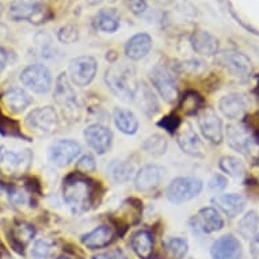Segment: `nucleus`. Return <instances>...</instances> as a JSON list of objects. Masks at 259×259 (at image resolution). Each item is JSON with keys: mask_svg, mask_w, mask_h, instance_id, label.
<instances>
[{"mask_svg": "<svg viewBox=\"0 0 259 259\" xmlns=\"http://www.w3.org/2000/svg\"><path fill=\"white\" fill-rule=\"evenodd\" d=\"M80 144L72 139H63L55 141L49 148V160L57 167L71 164L80 155Z\"/></svg>", "mask_w": 259, "mask_h": 259, "instance_id": "15", "label": "nucleus"}, {"mask_svg": "<svg viewBox=\"0 0 259 259\" xmlns=\"http://www.w3.org/2000/svg\"><path fill=\"white\" fill-rule=\"evenodd\" d=\"M7 60H9L7 52L3 48H0V76H2V73L5 71L6 65H7Z\"/></svg>", "mask_w": 259, "mask_h": 259, "instance_id": "47", "label": "nucleus"}, {"mask_svg": "<svg viewBox=\"0 0 259 259\" xmlns=\"http://www.w3.org/2000/svg\"><path fill=\"white\" fill-rule=\"evenodd\" d=\"M179 69L183 71V72L190 73V75H198L205 69V63L196 59L187 60V61H183L182 64H179Z\"/></svg>", "mask_w": 259, "mask_h": 259, "instance_id": "41", "label": "nucleus"}, {"mask_svg": "<svg viewBox=\"0 0 259 259\" xmlns=\"http://www.w3.org/2000/svg\"><path fill=\"white\" fill-rule=\"evenodd\" d=\"M95 27L103 33H114L119 27V14L114 9L101 10L94 19Z\"/></svg>", "mask_w": 259, "mask_h": 259, "instance_id": "30", "label": "nucleus"}, {"mask_svg": "<svg viewBox=\"0 0 259 259\" xmlns=\"http://www.w3.org/2000/svg\"><path fill=\"white\" fill-rule=\"evenodd\" d=\"M35 230L34 227L29 223H17V224L13 225L11 228V235H10V240L13 243L14 248L19 252H23V248H25L31 239L34 238Z\"/></svg>", "mask_w": 259, "mask_h": 259, "instance_id": "28", "label": "nucleus"}, {"mask_svg": "<svg viewBox=\"0 0 259 259\" xmlns=\"http://www.w3.org/2000/svg\"><path fill=\"white\" fill-rule=\"evenodd\" d=\"M178 145L182 149L183 153L193 157H204L205 156V145L200 136L197 135L193 127L187 123L179 131L178 133Z\"/></svg>", "mask_w": 259, "mask_h": 259, "instance_id": "20", "label": "nucleus"}, {"mask_svg": "<svg viewBox=\"0 0 259 259\" xmlns=\"http://www.w3.org/2000/svg\"><path fill=\"white\" fill-rule=\"evenodd\" d=\"M212 204L216 206L217 210L224 213L228 219H235L246 208V198L236 193L220 194V196L213 197Z\"/></svg>", "mask_w": 259, "mask_h": 259, "instance_id": "21", "label": "nucleus"}, {"mask_svg": "<svg viewBox=\"0 0 259 259\" xmlns=\"http://www.w3.org/2000/svg\"><path fill=\"white\" fill-rule=\"evenodd\" d=\"M204 189V182L196 177H178L171 181L166 196L172 204H183L194 200Z\"/></svg>", "mask_w": 259, "mask_h": 259, "instance_id": "4", "label": "nucleus"}, {"mask_svg": "<svg viewBox=\"0 0 259 259\" xmlns=\"http://www.w3.org/2000/svg\"><path fill=\"white\" fill-rule=\"evenodd\" d=\"M126 5L135 15H141L147 11V0H126Z\"/></svg>", "mask_w": 259, "mask_h": 259, "instance_id": "44", "label": "nucleus"}, {"mask_svg": "<svg viewBox=\"0 0 259 259\" xmlns=\"http://www.w3.org/2000/svg\"><path fill=\"white\" fill-rule=\"evenodd\" d=\"M59 259H68V258H59Z\"/></svg>", "mask_w": 259, "mask_h": 259, "instance_id": "51", "label": "nucleus"}, {"mask_svg": "<svg viewBox=\"0 0 259 259\" xmlns=\"http://www.w3.org/2000/svg\"><path fill=\"white\" fill-rule=\"evenodd\" d=\"M98 72V63L91 56H79L69 61V80L77 87H87Z\"/></svg>", "mask_w": 259, "mask_h": 259, "instance_id": "11", "label": "nucleus"}, {"mask_svg": "<svg viewBox=\"0 0 259 259\" xmlns=\"http://www.w3.org/2000/svg\"><path fill=\"white\" fill-rule=\"evenodd\" d=\"M22 84L35 94H47L53 84L52 72L44 64H31L21 73Z\"/></svg>", "mask_w": 259, "mask_h": 259, "instance_id": "9", "label": "nucleus"}, {"mask_svg": "<svg viewBox=\"0 0 259 259\" xmlns=\"http://www.w3.org/2000/svg\"><path fill=\"white\" fill-rule=\"evenodd\" d=\"M228 185V179L225 178L223 174H216L213 175L212 178L209 179L208 187L213 191H221L224 190L225 187Z\"/></svg>", "mask_w": 259, "mask_h": 259, "instance_id": "43", "label": "nucleus"}, {"mask_svg": "<svg viewBox=\"0 0 259 259\" xmlns=\"http://www.w3.org/2000/svg\"><path fill=\"white\" fill-rule=\"evenodd\" d=\"M193 51L201 56H216L220 49V41L213 34L205 30H196L190 37Z\"/></svg>", "mask_w": 259, "mask_h": 259, "instance_id": "22", "label": "nucleus"}, {"mask_svg": "<svg viewBox=\"0 0 259 259\" xmlns=\"http://www.w3.org/2000/svg\"><path fill=\"white\" fill-rule=\"evenodd\" d=\"M198 127L202 136L212 144H221L224 140L223 121L212 107H202L198 113Z\"/></svg>", "mask_w": 259, "mask_h": 259, "instance_id": "13", "label": "nucleus"}, {"mask_svg": "<svg viewBox=\"0 0 259 259\" xmlns=\"http://www.w3.org/2000/svg\"><path fill=\"white\" fill-rule=\"evenodd\" d=\"M157 125L163 129H166L168 133H175L181 126V119H179L178 115H167L164 118H161Z\"/></svg>", "mask_w": 259, "mask_h": 259, "instance_id": "42", "label": "nucleus"}, {"mask_svg": "<svg viewBox=\"0 0 259 259\" xmlns=\"http://www.w3.org/2000/svg\"><path fill=\"white\" fill-rule=\"evenodd\" d=\"M105 81L111 93L125 102H133L140 94L141 83L133 65L113 64L105 73Z\"/></svg>", "mask_w": 259, "mask_h": 259, "instance_id": "1", "label": "nucleus"}, {"mask_svg": "<svg viewBox=\"0 0 259 259\" xmlns=\"http://www.w3.org/2000/svg\"><path fill=\"white\" fill-rule=\"evenodd\" d=\"M53 251L52 243L47 239H39L33 244L31 248V256L33 259H49Z\"/></svg>", "mask_w": 259, "mask_h": 259, "instance_id": "37", "label": "nucleus"}, {"mask_svg": "<svg viewBox=\"0 0 259 259\" xmlns=\"http://www.w3.org/2000/svg\"><path fill=\"white\" fill-rule=\"evenodd\" d=\"M113 119H114L115 127L119 132L127 136H133L136 135L139 131V118L136 114L131 111L129 109H123V107H117L113 113Z\"/></svg>", "mask_w": 259, "mask_h": 259, "instance_id": "25", "label": "nucleus"}, {"mask_svg": "<svg viewBox=\"0 0 259 259\" xmlns=\"http://www.w3.org/2000/svg\"><path fill=\"white\" fill-rule=\"evenodd\" d=\"M217 64L225 68L232 76L247 77L252 73V61L248 56L242 52L225 51L223 53H217Z\"/></svg>", "mask_w": 259, "mask_h": 259, "instance_id": "12", "label": "nucleus"}, {"mask_svg": "<svg viewBox=\"0 0 259 259\" xmlns=\"http://www.w3.org/2000/svg\"><path fill=\"white\" fill-rule=\"evenodd\" d=\"M0 193H2V185H0Z\"/></svg>", "mask_w": 259, "mask_h": 259, "instance_id": "50", "label": "nucleus"}, {"mask_svg": "<svg viewBox=\"0 0 259 259\" xmlns=\"http://www.w3.org/2000/svg\"><path fill=\"white\" fill-rule=\"evenodd\" d=\"M83 136L90 148L98 155H105L113 145V133L109 127L99 122L85 127Z\"/></svg>", "mask_w": 259, "mask_h": 259, "instance_id": "16", "label": "nucleus"}, {"mask_svg": "<svg viewBox=\"0 0 259 259\" xmlns=\"http://www.w3.org/2000/svg\"><path fill=\"white\" fill-rule=\"evenodd\" d=\"M26 123L35 133L49 136L59 129L60 121L55 107L44 106L31 111L26 118Z\"/></svg>", "mask_w": 259, "mask_h": 259, "instance_id": "10", "label": "nucleus"}, {"mask_svg": "<svg viewBox=\"0 0 259 259\" xmlns=\"http://www.w3.org/2000/svg\"><path fill=\"white\" fill-rule=\"evenodd\" d=\"M57 38L63 44H73L79 39V29L73 25H65L59 30Z\"/></svg>", "mask_w": 259, "mask_h": 259, "instance_id": "38", "label": "nucleus"}, {"mask_svg": "<svg viewBox=\"0 0 259 259\" xmlns=\"http://www.w3.org/2000/svg\"><path fill=\"white\" fill-rule=\"evenodd\" d=\"M97 170V161H95V157L91 153H85L83 156L77 160L76 163V172H80V174H90V172H94Z\"/></svg>", "mask_w": 259, "mask_h": 259, "instance_id": "39", "label": "nucleus"}, {"mask_svg": "<svg viewBox=\"0 0 259 259\" xmlns=\"http://www.w3.org/2000/svg\"><path fill=\"white\" fill-rule=\"evenodd\" d=\"M55 102L67 121L69 122L79 121L81 114L80 101L77 98L76 91L73 90L67 73H60L56 79Z\"/></svg>", "mask_w": 259, "mask_h": 259, "instance_id": "3", "label": "nucleus"}, {"mask_svg": "<svg viewBox=\"0 0 259 259\" xmlns=\"http://www.w3.org/2000/svg\"><path fill=\"white\" fill-rule=\"evenodd\" d=\"M255 93H256V95L259 97V75L256 76V87H255Z\"/></svg>", "mask_w": 259, "mask_h": 259, "instance_id": "48", "label": "nucleus"}, {"mask_svg": "<svg viewBox=\"0 0 259 259\" xmlns=\"http://www.w3.org/2000/svg\"><path fill=\"white\" fill-rule=\"evenodd\" d=\"M3 102L13 114H21L30 106L31 97L25 90L11 89L3 95Z\"/></svg>", "mask_w": 259, "mask_h": 259, "instance_id": "27", "label": "nucleus"}, {"mask_svg": "<svg viewBox=\"0 0 259 259\" xmlns=\"http://www.w3.org/2000/svg\"><path fill=\"white\" fill-rule=\"evenodd\" d=\"M141 94V105H143V110L148 117H152L159 111V102H157L156 97L148 85L145 83H141L140 87Z\"/></svg>", "mask_w": 259, "mask_h": 259, "instance_id": "35", "label": "nucleus"}, {"mask_svg": "<svg viewBox=\"0 0 259 259\" xmlns=\"http://www.w3.org/2000/svg\"><path fill=\"white\" fill-rule=\"evenodd\" d=\"M131 247L141 259H151L153 254V238L148 231H139L132 236Z\"/></svg>", "mask_w": 259, "mask_h": 259, "instance_id": "29", "label": "nucleus"}, {"mask_svg": "<svg viewBox=\"0 0 259 259\" xmlns=\"http://www.w3.org/2000/svg\"><path fill=\"white\" fill-rule=\"evenodd\" d=\"M152 49V37L147 33L135 34L125 45V55L129 60L137 61L144 59Z\"/></svg>", "mask_w": 259, "mask_h": 259, "instance_id": "23", "label": "nucleus"}, {"mask_svg": "<svg viewBox=\"0 0 259 259\" xmlns=\"http://www.w3.org/2000/svg\"><path fill=\"white\" fill-rule=\"evenodd\" d=\"M167 147H168L167 139L164 136H161V135H152L148 139H145V141L143 143V151L155 157L164 155L167 151Z\"/></svg>", "mask_w": 259, "mask_h": 259, "instance_id": "34", "label": "nucleus"}, {"mask_svg": "<svg viewBox=\"0 0 259 259\" xmlns=\"http://www.w3.org/2000/svg\"><path fill=\"white\" fill-rule=\"evenodd\" d=\"M93 259H127L126 255L123 254L121 250H111L105 251V252H99V254L94 255Z\"/></svg>", "mask_w": 259, "mask_h": 259, "instance_id": "45", "label": "nucleus"}, {"mask_svg": "<svg viewBox=\"0 0 259 259\" xmlns=\"http://www.w3.org/2000/svg\"><path fill=\"white\" fill-rule=\"evenodd\" d=\"M33 155L30 149L22 152L10 151L7 147H0V172L10 177H22L30 168Z\"/></svg>", "mask_w": 259, "mask_h": 259, "instance_id": "7", "label": "nucleus"}, {"mask_svg": "<svg viewBox=\"0 0 259 259\" xmlns=\"http://www.w3.org/2000/svg\"><path fill=\"white\" fill-rule=\"evenodd\" d=\"M95 186L84 174L72 172L64 178L63 198L73 213H81L93 205Z\"/></svg>", "mask_w": 259, "mask_h": 259, "instance_id": "2", "label": "nucleus"}, {"mask_svg": "<svg viewBox=\"0 0 259 259\" xmlns=\"http://www.w3.org/2000/svg\"><path fill=\"white\" fill-rule=\"evenodd\" d=\"M114 239L113 230L107 225H101L97 227L89 234L81 236V244L90 250H97V248H102V247L109 246Z\"/></svg>", "mask_w": 259, "mask_h": 259, "instance_id": "24", "label": "nucleus"}, {"mask_svg": "<svg viewBox=\"0 0 259 259\" xmlns=\"http://www.w3.org/2000/svg\"><path fill=\"white\" fill-rule=\"evenodd\" d=\"M204 105V99L197 91H186L183 94L179 109L185 113V115H194L198 114Z\"/></svg>", "mask_w": 259, "mask_h": 259, "instance_id": "33", "label": "nucleus"}, {"mask_svg": "<svg viewBox=\"0 0 259 259\" xmlns=\"http://www.w3.org/2000/svg\"><path fill=\"white\" fill-rule=\"evenodd\" d=\"M259 216L255 210L247 212L244 216L239 220L238 232L244 240H251L255 235L258 234Z\"/></svg>", "mask_w": 259, "mask_h": 259, "instance_id": "31", "label": "nucleus"}, {"mask_svg": "<svg viewBox=\"0 0 259 259\" xmlns=\"http://www.w3.org/2000/svg\"><path fill=\"white\" fill-rule=\"evenodd\" d=\"M219 167L225 175L232 177V178H242L243 175L246 174V164L239 157L231 156V155L221 157L219 161Z\"/></svg>", "mask_w": 259, "mask_h": 259, "instance_id": "32", "label": "nucleus"}, {"mask_svg": "<svg viewBox=\"0 0 259 259\" xmlns=\"http://www.w3.org/2000/svg\"><path fill=\"white\" fill-rule=\"evenodd\" d=\"M2 13H3V6L0 3V17H2Z\"/></svg>", "mask_w": 259, "mask_h": 259, "instance_id": "49", "label": "nucleus"}, {"mask_svg": "<svg viewBox=\"0 0 259 259\" xmlns=\"http://www.w3.org/2000/svg\"><path fill=\"white\" fill-rule=\"evenodd\" d=\"M250 254L252 259H259V232L251 239Z\"/></svg>", "mask_w": 259, "mask_h": 259, "instance_id": "46", "label": "nucleus"}, {"mask_svg": "<svg viewBox=\"0 0 259 259\" xmlns=\"http://www.w3.org/2000/svg\"><path fill=\"white\" fill-rule=\"evenodd\" d=\"M190 225L196 234H212V232L223 230L224 219L216 208L208 206V208L200 209L197 214L191 217Z\"/></svg>", "mask_w": 259, "mask_h": 259, "instance_id": "14", "label": "nucleus"}, {"mask_svg": "<svg viewBox=\"0 0 259 259\" xmlns=\"http://www.w3.org/2000/svg\"><path fill=\"white\" fill-rule=\"evenodd\" d=\"M213 259H240L242 258V243L234 235H224L213 243L210 247Z\"/></svg>", "mask_w": 259, "mask_h": 259, "instance_id": "19", "label": "nucleus"}, {"mask_svg": "<svg viewBox=\"0 0 259 259\" xmlns=\"http://www.w3.org/2000/svg\"><path fill=\"white\" fill-rule=\"evenodd\" d=\"M227 143L231 148L239 153L250 156L259 147L256 137L244 123H231L227 126Z\"/></svg>", "mask_w": 259, "mask_h": 259, "instance_id": "5", "label": "nucleus"}, {"mask_svg": "<svg viewBox=\"0 0 259 259\" xmlns=\"http://www.w3.org/2000/svg\"><path fill=\"white\" fill-rule=\"evenodd\" d=\"M9 198L10 202L15 206H23V205L29 204V194L25 190H22L19 187H11L9 190Z\"/></svg>", "mask_w": 259, "mask_h": 259, "instance_id": "40", "label": "nucleus"}, {"mask_svg": "<svg viewBox=\"0 0 259 259\" xmlns=\"http://www.w3.org/2000/svg\"><path fill=\"white\" fill-rule=\"evenodd\" d=\"M250 99L243 94H227L219 101V110L228 119H242L248 113Z\"/></svg>", "mask_w": 259, "mask_h": 259, "instance_id": "17", "label": "nucleus"}, {"mask_svg": "<svg viewBox=\"0 0 259 259\" xmlns=\"http://www.w3.org/2000/svg\"><path fill=\"white\" fill-rule=\"evenodd\" d=\"M107 177L117 185H122L132 178L135 172V166L125 159H114L107 164Z\"/></svg>", "mask_w": 259, "mask_h": 259, "instance_id": "26", "label": "nucleus"}, {"mask_svg": "<svg viewBox=\"0 0 259 259\" xmlns=\"http://www.w3.org/2000/svg\"><path fill=\"white\" fill-rule=\"evenodd\" d=\"M164 168L157 164H147L137 171L135 177V187L140 193H149L160 185L164 177Z\"/></svg>", "mask_w": 259, "mask_h": 259, "instance_id": "18", "label": "nucleus"}, {"mask_svg": "<svg viewBox=\"0 0 259 259\" xmlns=\"http://www.w3.org/2000/svg\"><path fill=\"white\" fill-rule=\"evenodd\" d=\"M149 80L152 83L153 89L156 90L163 101L167 103H174L179 97L178 84L174 75L163 64H157L149 72Z\"/></svg>", "mask_w": 259, "mask_h": 259, "instance_id": "6", "label": "nucleus"}, {"mask_svg": "<svg viewBox=\"0 0 259 259\" xmlns=\"http://www.w3.org/2000/svg\"><path fill=\"white\" fill-rule=\"evenodd\" d=\"M167 252L170 254L171 258L174 259H183L186 256L189 251V244L185 239L182 238H171L164 243Z\"/></svg>", "mask_w": 259, "mask_h": 259, "instance_id": "36", "label": "nucleus"}, {"mask_svg": "<svg viewBox=\"0 0 259 259\" xmlns=\"http://www.w3.org/2000/svg\"><path fill=\"white\" fill-rule=\"evenodd\" d=\"M47 6L42 0H14L10 5V17L14 21L42 23L47 21Z\"/></svg>", "mask_w": 259, "mask_h": 259, "instance_id": "8", "label": "nucleus"}]
</instances>
